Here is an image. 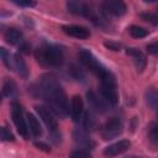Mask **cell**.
<instances>
[{"label":"cell","mask_w":158,"mask_h":158,"mask_svg":"<svg viewBox=\"0 0 158 158\" xmlns=\"http://www.w3.org/2000/svg\"><path fill=\"white\" fill-rule=\"evenodd\" d=\"M123 131V123L120 118L114 117L111 120H109L101 128V137L105 141L112 139L117 136H120Z\"/></svg>","instance_id":"52a82bcc"},{"label":"cell","mask_w":158,"mask_h":158,"mask_svg":"<svg viewBox=\"0 0 158 158\" xmlns=\"http://www.w3.org/2000/svg\"><path fill=\"white\" fill-rule=\"evenodd\" d=\"M105 46H106L109 49H112V51H118V49H120V44L114 43V42H105Z\"/></svg>","instance_id":"4dcf8cb0"},{"label":"cell","mask_w":158,"mask_h":158,"mask_svg":"<svg viewBox=\"0 0 158 158\" xmlns=\"http://www.w3.org/2000/svg\"><path fill=\"white\" fill-rule=\"evenodd\" d=\"M125 158H142V157H138V156H128V157H125Z\"/></svg>","instance_id":"836d02e7"},{"label":"cell","mask_w":158,"mask_h":158,"mask_svg":"<svg viewBox=\"0 0 158 158\" xmlns=\"http://www.w3.org/2000/svg\"><path fill=\"white\" fill-rule=\"evenodd\" d=\"M70 158H91V154L89 153L88 149H83V148H79V149H74L70 152L69 154Z\"/></svg>","instance_id":"603a6c76"},{"label":"cell","mask_w":158,"mask_h":158,"mask_svg":"<svg viewBox=\"0 0 158 158\" xmlns=\"http://www.w3.org/2000/svg\"><path fill=\"white\" fill-rule=\"evenodd\" d=\"M141 17H142V20H144V21H147V22H149V23H152V25H154V26L158 25V15H157V14L144 12V14L141 15Z\"/></svg>","instance_id":"4316f807"},{"label":"cell","mask_w":158,"mask_h":158,"mask_svg":"<svg viewBox=\"0 0 158 158\" xmlns=\"http://www.w3.org/2000/svg\"><path fill=\"white\" fill-rule=\"evenodd\" d=\"M20 48H21V51H22V52H25V53H30V46H27L26 43L21 44V46H20Z\"/></svg>","instance_id":"d6a6232c"},{"label":"cell","mask_w":158,"mask_h":158,"mask_svg":"<svg viewBox=\"0 0 158 158\" xmlns=\"http://www.w3.org/2000/svg\"><path fill=\"white\" fill-rule=\"evenodd\" d=\"M62 30L65 35L74 38H79V40H85L90 36V31L86 27L79 26V25H65L62 27Z\"/></svg>","instance_id":"8fae6325"},{"label":"cell","mask_w":158,"mask_h":158,"mask_svg":"<svg viewBox=\"0 0 158 158\" xmlns=\"http://www.w3.org/2000/svg\"><path fill=\"white\" fill-rule=\"evenodd\" d=\"M128 32L135 38H143L148 35V30H146L144 27H141V26H135V25L128 28Z\"/></svg>","instance_id":"44dd1931"},{"label":"cell","mask_w":158,"mask_h":158,"mask_svg":"<svg viewBox=\"0 0 158 158\" xmlns=\"http://www.w3.org/2000/svg\"><path fill=\"white\" fill-rule=\"evenodd\" d=\"M102 9L105 12L112 16H122L126 14V4L120 0H106L102 2Z\"/></svg>","instance_id":"9c48e42d"},{"label":"cell","mask_w":158,"mask_h":158,"mask_svg":"<svg viewBox=\"0 0 158 158\" xmlns=\"http://www.w3.org/2000/svg\"><path fill=\"white\" fill-rule=\"evenodd\" d=\"M12 2L17 6H22V7H32L36 5L35 1H30V0H12Z\"/></svg>","instance_id":"f1b7e54d"},{"label":"cell","mask_w":158,"mask_h":158,"mask_svg":"<svg viewBox=\"0 0 158 158\" xmlns=\"http://www.w3.org/2000/svg\"><path fill=\"white\" fill-rule=\"evenodd\" d=\"M101 85H100V91L101 96L106 100L107 104L110 105H117L118 102V93H117V84L114 74L107 70L101 78H100Z\"/></svg>","instance_id":"3957f363"},{"label":"cell","mask_w":158,"mask_h":158,"mask_svg":"<svg viewBox=\"0 0 158 158\" xmlns=\"http://www.w3.org/2000/svg\"><path fill=\"white\" fill-rule=\"evenodd\" d=\"M67 9H68L69 12H72L74 15L83 16V17H89V19H90V16L94 11V9L89 4L84 2V1H74V0L67 2Z\"/></svg>","instance_id":"ba28073f"},{"label":"cell","mask_w":158,"mask_h":158,"mask_svg":"<svg viewBox=\"0 0 158 158\" xmlns=\"http://www.w3.org/2000/svg\"><path fill=\"white\" fill-rule=\"evenodd\" d=\"M146 48H147V51H148L151 54L158 56V41H157V42H153V43H149Z\"/></svg>","instance_id":"f546056e"},{"label":"cell","mask_w":158,"mask_h":158,"mask_svg":"<svg viewBox=\"0 0 158 158\" xmlns=\"http://www.w3.org/2000/svg\"><path fill=\"white\" fill-rule=\"evenodd\" d=\"M35 109H36L40 118L43 121V123L48 128L51 139L53 142L58 143L60 141V133L58 132V122H57V118H56V115L53 114V111L48 106H44V105H36Z\"/></svg>","instance_id":"277c9868"},{"label":"cell","mask_w":158,"mask_h":158,"mask_svg":"<svg viewBox=\"0 0 158 158\" xmlns=\"http://www.w3.org/2000/svg\"><path fill=\"white\" fill-rule=\"evenodd\" d=\"M126 53L133 59V63L136 65V69L138 72H143L146 65H147V58L144 56V53L137 48H133V47H130V48H126Z\"/></svg>","instance_id":"4fadbf2b"},{"label":"cell","mask_w":158,"mask_h":158,"mask_svg":"<svg viewBox=\"0 0 158 158\" xmlns=\"http://www.w3.org/2000/svg\"><path fill=\"white\" fill-rule=\"evenodd\" d=\"M27 126H28L30 132H31L33 136L38 137V136L42 135V127H41L40 121L36 118L35 115H32V114H28V115H27Z\"/></svg>","instance_id":"ac0fdd59"},{"label":"cell","mask_w":158,"mask_h":158,"mask_svg":"<svg viewBox=\"0 0 158 158\" xmlns=\"http://www.w3.org/2000/svg\"><path fill=\"white\" fill-rule=\"evenodd\" d=\"M33 94L41 99H43L48 107L53 111L56 116L60 118L65 117L68 114V99L67 95L53 75H43L40 80L33 85Z\"/></svg>","instance_id":"6da1fadb"},{"label":"cell","mask_w":158,"mask_h":158,"mask_svg":"<svg viewBox=\"0 0 158 158\" xmlns=\"http://www.w3.org/2000/svg\"><path fill=\"white\" fill-rule=\"evenodd\" d=\"M37 62L43 67H60L64 62L63 52L53 44H43L35 52Z\"/></svg>","instance_id":"7a4b0ae2"},{"label":"cell","mask_w":158,"mask_h":158,"mask_svg":"<svg viewBox=\"0 0 158 158\" xmlns=\"http://www.w3.org/2000/svg\"><path fill=\"white\" fill-rule=\"evenodd\" d=\"M83 120V128L85 131H90L95 127V118L93 117V115L90 112H85L81 117Z\"/></svg>","instance_id":"7402d4cb"},{"label":"cell","mask_w":158,"mask_h":158,"mask_svg":"<svg viewBox=\"0 0 158 158\" xmlns=\"http://www.w3.org/2000/svg\"><path fill=\"white\" fill-rule=\"evenodd\" d=\"M86 99L90 102V105L93 106V109H95L99 112H105L107 110V102L102 96H99L94 90H89L86 93Z\"/></svg>","instance_id":"9a60e30c"},{"label":"cell","mask_w":158,"mask_h":158,"mask_svg":"<svg viewBox=\"0 0 158 158\" xmlns=\"http://www.w3.org/2000/svg\"><path fill=\"white\" fill-rule=\"evenodd\" d=\"M73 139L83 149H88L89 151L90 148H93L95 146L94 141L89 137V135L86 133V131L85 130H81V128H75L74 130V132H73Z\"/></svg>","instance_id":"30bf717a"},{"label":"cell","mask_w":158,"mask_h":158,"mask_svg":"<svg viewBox=\"0 0 158 158\" xmlns=\"http://www.w3.org/2000/svg\"><path fill=\"white\" fill-rule=\"evenodd\" d=\"M0 53H1V58H2L4 64H5L9 69H11V68L14 67V63H12V62H11V59H10V53H9L4 47H1V48H0Z\"/></svg>","instance_id":"d4e9b609"},{"label":"cell","mask_w":158,"mask_h":158,"mask_svg":"<svg viewBox=\"0 0 158 158\" xmlns=\"http://www.w3.org/2000/svg\"><path fill=\"white\" fill-rule=\"evenodd\" d=\"M14 68L17 70V74L20 77H22L25 79L28 77V69H27L26 62H25V59L19 53H16L14 56Z\"/></svg>","instance_id":"2e32d148"},{"label":"cell","mask_w":158,"mask_h":158,"mask_svg":"<svg viewBox=\"0 0 158 158\" xmlns=\"http://www.w3.org/2000/svg\"><path fill=\"white\" fill-rule=\"evenodd\" d=\"M4 37L6 40L7 43L10 44H17L21 42V38H22V33L20 30L15 28V27H9L5 33H4Z\"/></svg>","instance_id":"e0dca14e"},{"label":"cell","mask_w":158,"mask_h":158,"mask_svg":"<svg viewBox=\"0 0 158 158\" xmlns=\"http://www.w3.org/2000/svg\"><path fill=\"white\" fill-rule=\"evenodd\" d=\"M0 136H1V139L4 141V142H12V141H15V137H14V135L10 132V130H7V127H1V130H0Z\"/></svg>","instance_id":"484cf974"},{"label":"cell","mask_w":158,"mask_h":158,"mask_svg":"<svg viewBox=\"0 0 158 158\" xmlns=\"http://www.w3.org/2000/svg\"><path fill=\"white\" fill-rule=\"evenodd\" d=\"M84 112V104L79 95H74L70 101V116L74 122H79L83 117Z\"/></svg>","instance_id":"5bb4252c"},{"label":"cell","mask_w":158,"mask_h":158,"mask_svg":"<svg viewBox=\"0 0 158 158\" xmlns=\"http://www.w3.org/2000/svg\"><path fill=\"white\" fill-rule=\"evenodd\" d=\"M157 118H158V112H157Z\"/></svg>","instance_id":"e575fe53"},{"label":"cell","mask_w":158,"mask_h":158,"mask_svg":"<svg viewBox=\"0 0 158 158\" xmlns=\"http://www.w3.org/2000/svg\"><path fill=\"white\" fill-rule=\"evenodd\" d=\"M148 138H149V142L151 144L158 149V126H154L151 128L149 131V135H148Z\"/></svg>","instance_id":"cb8c5ba5"},{"label":"cell","mask_w":158,"mask_h":158,"mask_svg":"<svg viewBox=\"0 0 158 158\" xmlns=\"http://www.w3.org/2000/svg\"><path fill=\"white\" fill-rule=\"evenodd\" d=\"M144 98H146V102L148 104V106H149L151 109L158 110V90H157V89L149 88V89L146 91Z\"/></svg>","instance_id":"d6986e66"},{"label":"cell","mask_w":158,"mask_h":158,"mask_svg":"<svg viewBox=\"0 0 158 158\" xmlns=\"http://www.w3.org/2000/svg\"><path fill=\"white\" fill-rule=\"evenodd\" d=\"M157 10H158V7H157Z\"/></svg>","instance_id":"d590c367"},{"label":"cell","mask_w":158,"mask_h":158,"mask_svg":"<svg viewBox=\"0 0 158 158\" xmlns=\"http://www.w3.org/2000/svg\"><path fill=\"white\" fill-rule=\"evenodd\" d=\"M11 116H12V121H14L16 128H17V132L23 138H27L30 130H28V126L26 125V121H25L22 106L19 102H12V105H11Z\"/></svg>","instance_id":"8992f818"},{"label":"cell","mask_w":158,"mask_h":158,"mask_svg":"<svg viewBox=\"0 0 158 158\" xmlns=\"http://www.w3.org/2000/svg\"><path fill=\"white\" fill-rule=\"evenodd\" d=\"M79 59H80V62L83 63V65L85 67V68H88L91 73H94L98 78H101L106 72H107V69L95 58V56L90 52V51H88V49H81L80 52H79Z\"/></svg>","instance_id":"5b68a950"},{"label":"cell","mask_w":158,"mask_h":158,"mask_svg":"<svg viewBox=\"0 0 158 158\" xmlns=\"http://www.w3.org/2000/svg\"><path fill=\"white\" fill-rule=\"evenodd\" d=\"M17 93L16 89V84L12 80H5L4 85H2V95L4 98H12L15 96Z\"/></svg>","instance_id":"ffe728a7"},{"label":"cell","mask_w":158,"mask_h":158,"mask_svg":"<svg viewBox=\"0 0 158 158\" xmlns=\"http://www.w3.org/2000/svg\"><path fill=\"white\" fill-rule=\"evenodd\" d=\"M130 147H131V142L128 139H121L118 142H115V143L107 146L104 149V154L106 157H115V156H118V154L126 152Z\"/></svg>","instance_id":"7c38bea8"},{"label":"cell","mask_w":158,"mask_h":158,"mask_svg":"<svg viewBox=\"0 0 158 158\" xmlns=\"http://www.w3.org/2000/svg\"><path fill=\"white\" fill-rule=\"evenodd\" d=\"M69 70H70L72 77H73L74 79H77V80H84V78H85V77H84V74L79 70V68H77V67H74V65H73V67H70V69H69Z\"/></svg>","instance_id":"83f0119b"},{"label":"cell","mask_w":158,"mask_h":158,"mask_svg":"<svg viewBox=\"0 0 158 158\" xmlns=\"http://www.w3.org/2000/svg\"><path fill=\"white\" fill-rule=\"evenodd\" d=\"M35 146H36V147H38V148H41V149H43V151H46V152H49V147H48L47 144L42 143V142H36V143H35Z\"/></svg>","instance_id":"1f68e13d"}]
</instances>
